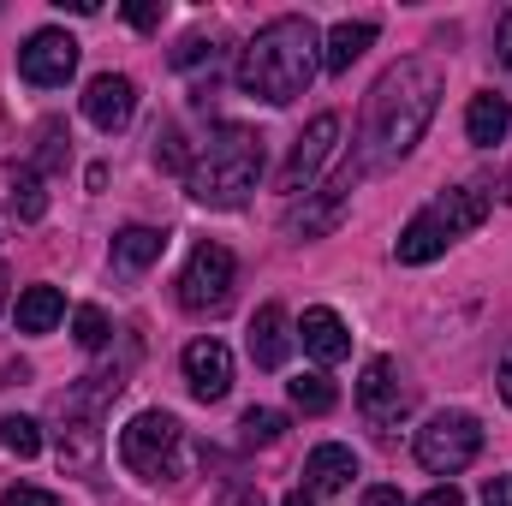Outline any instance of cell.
<instances>
[{"mask_svg": "<svg viewBox=\"0 0 512 506\" xmlns=\"http://www.w3.org/2000/svg\"><path fill=\"white\" fill-rule=\"evenodd\" d=\"M155 143H161V149H155L161 167H185V173H191V161H185V137H179V131H161Z\"/></svg>", "mask_w": 512, "mask_h": 506, "instance_id": "obj_27", "label": "cell"}, {"mask_svg": "<svg viewBox=\"0 0 512 506\" xmlns=\"http://www.w3.org/2000/svg\"><path fill=\"white\" fill-rule=\"evenodd\" d=\"M495 387H501V399H507V405H512V352H507V358H501V376H495Z\"/></svg>", "mask_w": 512, "mask_h": 506, "instance_id": "obj_36", "label": "cell"}, {"mask_svg": "<svg viewBox=\"0 0 512 506\" xmlns=\"http://www.w3.org/2000/svg\"><path fill=\"white\" fill-rule=\"evenodd\" d=\"M60 316H66L60 286H24L18 292V334H48Z\"/></svg>", "mask_w": 512, "mask_h": 506, "instance_id": "obj_20", "label": "cell"}, {"mask_svg": "<svg viewBox=\"0 0 512 506\" xmlns=\"http://www.w3.org/2000/svg\"><path fill=\"white\" fill-rule=\"evenodd\" d=\"M0 447H6L12 459H36V453H42L36 417H0Z\"/></svg>", "mask_w": 512, "mask_h": 506, "instance_id": "obj_24", "label": "cell"}, {"mask_svg": "<svg viewBox=\"0 0 512 506\" xmlns=\"http://www.w3.org/2000/svg\"><path fill=\"white\" fill-rule=\"evenodd\" d=\"M507 131H512V102L507 96H495V90L471 96V108H465V137H471L477 149H495Z\"/></svg>", "mask_w": 512, "mask_h": 506, "instance_id": "obj_17", "label": "cell"}, {"mask_svg": "<svg viewBox=\"0 0 512 506\" xmlns=\"http://www.w3.org/2000/svg\"><path fill=\"white\" fill-rule=\"evenodd\" d=\"M441 108V72L429 60H399L387 66L382 84L370 90V114H364V167H393L405 161Z\"/></svg>", "mask_w": 512, "mask_h": 506, "instance_id": "obj_1", "label": "cell"}, {"mask_svg": "<svg viewBox=\"0 0 512 506\" xmlns=\"http://www.w3.org/2000/svg\"><path fill=\"white\" fill-rule=\"evenodd\" d=\"M233 280H239V262H233L227 245H197L191 262H185V274H179V304L191 316H215V310H227Z\"/></svg>", "mask_w": 512, "mask_h": 506, "instance_id": "obj_6", "label": "cell"}, {"mask_svg": "<svg viewBox=\"0 0 512 506\" xmlns=\"http://www.w3.org/2000/svg\"><path fill=\"white\" fill-rule=\"evenodd\" d=\"M298 340H304V352H310L316 364H340V358L352 352V334H346V322H340L328 304L304 310V322H298Z\"/></svg>", "mask_w": 512, "mask_h": 506, "instance_id": "obj_14", "label": "cell"}, {"mask_svg": "<svg viewBox=\"0 0 512 506\" xmlns=\"http://www.w3.org/2000/svg\"><path fill=\"white\" fill-rule=\"evenodd\" d=\"M352 477H358V453L340 447V441H328L304 459V489H316V495H340Z\"/></svg>", "mask_w": 512, "mask_h": 506, "instance_id": "obj_16", "label": "cell"}, {"mask_svg": "<svg viewBox=\"0 0 512 506\" xmlns=\"http://www.w3.org/2000/svg\"><path fill=\"white\" fill-rule=\"evenodd\" d=\"M364 506H405V501H399V489H370Z\"/></svg>", "mask_w": 512, "mask_h": 506, "instance_id": "obj_35", "label": "cell"}, {"mask_svg": "<svg viewBox=\"0 0 512 506\" xmlns=\"http://www.w3.org/2000/svg\"><path fill=\"white\" fill-rule=\"evenodd\" d=\"M179 441H185V429H179L173 411H137L126 429H120V459H126V471H137L143 483H161V477H173Z\"/></svg>", "mask_w": 512, "mask_h": 506, "instance_id": "obj_4", "label": "cell"}, {"mask_svg": "<svg viewBox=\"0 0 512 506\" xmlns=\"http://www.w3.org/2000/svg\"><path fill=\"white\" fill-rule=\"evenodd\" d=\"M364 48H376V24H370V18L334 24L328 42H322V72H352V60H364Z\"/></svg>", "mask_w": 512, "mask_h": 506, "instance_id": "obj_18", "label": "cell"}, {"mask_svg": "<svg viewBox=\"0 0 512 506\" xmlns=\"http://www.w3.org/2000/svg\"><path fill=\"white\" fill-rule=\"evenodd\" d=\"M352 185H358V167L352 173H340L334 185H322V191H310L292 215H286V233H304V239H316V233H328L340 215H346V197H352Z\"/></svg>", "mask_w": 512, "mask_h": 506, "instance_id": "obj_12", "label": "cell"}, {"mask_svg": "<svg viewBox=\"0 0 512 506\" xmlns=\"http://www.w3.org/2000/svg\"><path fill=\"white\" fill-rule=\"evenodd\" d=\"M6 209H12V221H42L48 215V191H42V173L36 167H18L12 173V197H6Z\"/></svg>", "mask_w": 512, "mask_h": 506, "instance_id": "obj_22", "label": "cell"}, {"mask_svg": "<svg viewBox=\"0 0 512 506\" xmlns=\"http://www.w3.org/2000/svg\"><path fill=\"white\" fill-rule=\"evenodd\" d=\"M215 506H262V495H256V489H227Z\"/></svg>", "mask_w": 512, "mask_h": 506, "instance_id": "obj_33", "label": "cell"}, {"mask_svg": "<svg viewBox=\"0 0 512 506\" xmlns=\"http://www.w3.org/2000/svg\"><path fill=\"white\" fill-rule=\"evenodd\" d=\"M435 221H441V233L447 239H459V233H477L483 221H489V197L483 191H471V185H453V191H441L435 197V209H429Z\"/></svg>", "mask_w": 512, "mask_h": 506, "instance_id": "obj_15", "label": "cell"}, {"mask_svg": "<svg viewBox=\"0 0 512 506\" xmlns=\"http://www.w3.org/2000/svg\"><path fill=\"white\" fill-rule=\"evenodd\" d=\"M495 54H501V60L512 66V12L501 18V36H495Z\"/></svg>", "mask_w": 512, "mask_h": 506, "instance_id": "obj_34", "label": "cell"}, {"mask_svg": "<svg viewBox=\"0 0 512 506\" xmlns=\"http://www.w3.org/2000/svg\"><path fill=\"white\" fill-rule=\"evenodd\" d=\"M292 346H298L292 316H286L280 304H262V310L251 316V364H256V370H286Z\"/></svg>", "mask_w": 512, "mask_h": 506, "instance_id": "obj_13", "label": "cell"}, {"mask_svg": "<svg viewBox=\"0 0 512 506\" xmlns=\"http://www.w3.org/2000/svg\"><path fill=\"white\" fill-rule=\"evenodd\" d=\"M131 114H137V84L120 78V72H102V78H90V90H84V120L96 131H126Z\"/></svg>", "mask_w": 512, "mask_h": 506, "instance_id": "obj_10", "label": "cell"}, {"mask_svg": "<svg viewBox=\"0 0 512 506\" xmlns=\"http://www.w3.org/2000/svg\"><path fill=\"white\" fill-rule=\"evenodd\" d=\"M197 60H215V48H209L203 36H191V42H179V48H173V66H197Z\"/></svg>", "mask_w": 512, "mask_h": 506, "instance_id": "obj_29", "label": "cell"}, {"mask_svg": "<svg viewBox=\"0 0 512 506\" xmlns=\"http://www.w3.org/2000/svg\"><path fill=\"white\" fill-rule=\"evenodd\" d=\"M316 72H322V36L310 18L286 12L251 36V48L239 60V90L268 102V108H286L316 84Z\"/></svg>", "mask_w": 512, "mask_h": 506, "instance_id": "obj_2", "label": "cell"}, {"mask_svg": "<svg viewBox=\"0 0 512 506\" xmlns=\"http://www.w3.org/2000/svg\"><path fill=\"white\" fill-rule=\"evenodd\" d=\"M447 233H441V221L435 215H417L405 233H399V245H393V256L399 262H411V268H423V262H435V256H447Z\"/></svg>", "mask_w": 512, "mask_h": 506, "instance_id": "obj_19", "label": "cell"}, {"mask_svg": "<svg viewBox=\"0 0 512 506\" xmlns=\"http://www.w3.org/2000/svg\"><path fill=\"white\" fill-rule=\"evenodd\" d=\"M185 381H191V393L203 405L227 399V387H233V352L221 340H191L185 346Z\"/></svg>", "mask_w": 512, "mask_h": 506, "instance_id": "obj_11", "label": "cell"}, {"mask_svg": "<svg viewBox=\"0 0 512 506\" xmlns=\"http://www.w3.org/2000/svg\"><path fill=\"white\" fill-rule=\"evenodd\" d=\"M0 304H6V268H0Z\"/></svg>", "mask_w": 512, "mask_h": 506, "instance_id": "obj_39", "label": "cell"}, {"mask_svg": "<svg viewBox=\"0 0 512 506\" xmlns=\"http://www.w3.org/2000/svg\"><path fill=\"white\" fill-rule=\"evenodd\" d=\"M161 251H167V233H155V227L114 233V268H126V274H143L149 262H161Z\"/></svg>", "mask_w": 512, "mask_h": 506, "instance_id": "obj_21", "label": "cell"}, {"mask_svg": "<svg viewBox=\"0 0 512 506\" xmlns=\"http://www.w3.org/2000/svg\"><path fill=\"white\" fill-rule=\"evenodd\" d=\"M477 453H483V423L471 411H441V417H429L417 429V465L435 471V477L465 471Z\"/></svg>", "mask_w": 512, "mask_h": 506, "instance_id": "obj_5", "label": "cell"}, {"mask_svg": "<svg viewBox=\"0 0 512 506\" xmlns=\"http://www.w3.org/2000/svg\"><path fill=\"white\" fill-rule=\"evenodd\" d=\"M256 179H262V137L245 126H221L191 161L185 191L203 209H239V203H251Z\"/></svg>", "mask_w": 512, "mask_h": 506, "instance_id": "obj_3", "label": "cell"}, {"mask_svg": "<svg viewBox=\"0 0 512 506\" xmlns=\"http://www.w3.org/2000/svg\"><path fill=\"white\" fill-rule=\"evenodd\" d=\"M501 197H507V203H512V173H507V185H501Z\"/></svg>", "mask_w": 512, "mask_h": 506, "instance_id": "obj_38", "label": "cell"}, {"mask_svg": "<svg viewBox=\"0 0 512 506\" xmlns=\"http://www.w3.org/2000/svg\"><path fill=\"white\" fill-rule=\"evenodd\" d=\"M239 429H245V441H251V447H274V441L286 435V417H280V411H262V405H251V411L239 417Z\"/></svg>", "mask_w": 512, "mask_h": 506, "instance_id": "obj_25", "label": "cell"}, {"mask_svg": "<svg viewBox=\"0 0 512 506\" xmlns=\"http://www.w3.org/2000/svg\"><path fill=\"white\" fill-rule=\"evenodd\" d=\"M358 405H364V417L387 429V423H399L405 417V387H399V370H393V358H370L364 364V376H358Z\"/></svg>", "mask_w": 512, "mask_h": 506, "instance_id": "obj_9", "label": "cell"}, {"mask_svg": "<svg viewBox=\"0 0 512 506\" xmlns=\"http://www.w3.org/2000/svg\"><path fill=\"white\" fill-rule=\"evenodd\" d=\"M126 18L137 24V30H161V18H167V6H161V0H137V6H126Z\"/></svg>", "mask_w": 512, "mask_h": 506, "instance_id": "obj_28", "label": "cell"}, {"mask_svg": "<svg viewBox=\"0 0 512 506\" xmlns=\"http://www.w3.org/2000/svg\"><path fill=\"white\" fill-rule=\"evenodd\" d=\"M286 387H292V405H298V411H310V417L334 411V399H340V393H334V381L322 376V370H310V376L286 381Z\"/></svg>", "mask_w": 512, "mask_h": 506, "instance_id": "obj_23", "label": "cell"}, {"mask_svg": "<svg viewBox=\"0 0 512 506\" xmlns=\"http://www.w3.org/2000/svg\"><path fill=\"white\" fill-rule=\"evenodd\" d=\"M0 506H60V501H54L48 489H6V495H0Z\"/></svg>", "mask_w": 512, "mask_h": 506, "instance_id": "obj_30", "label": "cell"}, {"mask_svg": "<svg viewBox=\"0 0 512 506\" xmlns=\"http://www.w3.org/2000/svg\"><path fill=\"white\" fill-rule=\"evenodd\" d=\"M483 506H512V477H489V489H483Z\"/></svg>", "mask_w": 512, "mask_h": 506, "instance_id": "obj_31", "label": "cell"}, {"mask_svg": "<svg viewBox=\"0 0 512 506\" xmlns=\"http://www.w3.org/2000/svg\"><path fill=\"white\" fill-rule=\"evenodd\" d=\"M108 334H114V328H108V316H102L96 304H84V310L72 316V340H78L84 352H102V346H108Z\"/></svg>", "mask_w": 512, "mask_h": 506, "instance_id": "obj_26", "label": "cell"}, {"mask_svg": "<svg viewBox=\"0 0 512 506\" xmlns=\"http://www.w3.org/2000/svg\"><path fill=\"white\" fill-rule=\"evenodd\" d=\"M417 506H465V495H459L453 483H441V489H429V495H423Z\"/></svg>", "mask_w": 512, "mask_h": 506, "instance_id": "obj_32", "label": "cell"}, {"mask_svg": "<svg viewBox=\"0 0 512 506\" xmlns=\"http://www.w3.org/2000/svg\"><path fill=\"white\" fill-rule=\"evenodd\" d=\"M334 149H340V114H316L310 131L298 137L286 173H280V191H286V197H310V191H316V173L334 161Z\"/></svg>", "mask_w": 512, "mask_h": 506, "instance_id": "obj_7", "label": "cell"}, {"mask_svg": "<svg viewBox=\"0 0 512 506\" xmlns=\"http://www.w3.org/2000/svg\"><path fill=\"white\" fill-rule=\"evenodd\" d=\"M72 72H78V42H72L66 30H36V36L18 48V78L36 84V90H60Z\"/></svg>", "mask_w": 512, "mask_h": 506, "instance_id": "obj_8", "label": "cell"}, {"mask_svg": "<svg viewBox=\"0 0 512 506\" xmlns=\"http://www.w3.org/2000/svg\"><path fill=\"white\" fill-rule=\"evenodd\" d=\"M280 506H310V489H304V495H286Z\"/></svg>", "mask_w": 512, "mask_h": 506, "instance_id": "obj_37", "label": "cell"}]
</instances>
